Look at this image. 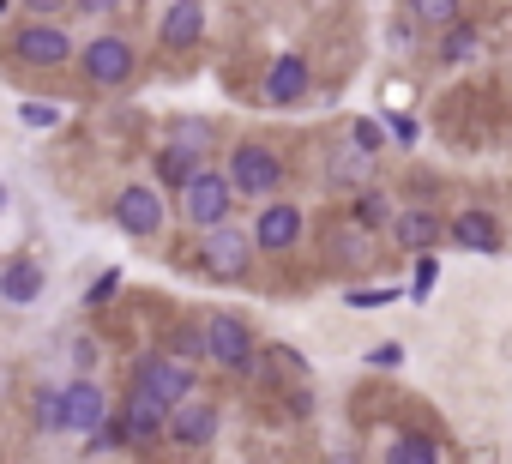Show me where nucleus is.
<instances>
[{
  "instance_id": "e433bc0d",
  "label": "nucleus",
  "mask_w": 512,
  "mask_h": 464,
  "mask_svg": "<svg viewBox=\"0 0 512 464\" xmlns=\"http://www.w3.org/2000/svg\"><path fill=\"white\" fill-rule=\"evenodd\" d=\"M73 0H25V13H37V19H55V13H67Z\"/></svg>"
},
{
  "instance_id": "473e14b6",
  "label": "nucleus",
  "mask_w": 512,
  "mask_h": 464,
  "mask_svg": "<svg viewBox=\"0 0 512 464\" xmlns=\"http://www.w3.org/2000/svg\"><path fill=\"white\" fill-rule=\"evenodd\" d=\"M386 133H392L398 145H416V139H422V127H416V115H386Z\"/></svg>"
},
{
  "instance_id": "4468645a",
  "label": "nucleus",
  "mask_w": 512,
  "mask_h": 464,
  "mask_svg": "<svg viewBox=\"0 0 512 464\" xmlns=\"http://www.w3.org/2000/svg\"><path fill=\"white\" fill-rule=\"evenodd\" d=\"M392 236H398V248H404V254H434V248H440V236H446V223H440L428 205H410V211H398V217H392Z\"/></svg>"
},
{
  "instance_id": "ddd939ff",
  "label": "nucleus",
  "mask_w": 512,
  "mask_h": 464,
  "mask_svg": "<svg viewBox=\"0 0 512 464\" xmlns=\"http://www.w3.org/2000/svg\"><path fill=\"white\" fill-rule=\"evenodd\" d=\"M205 37V0H169L157 19V43L163 49H193Z\"/></svg>"
},
{
  "instance_id": "a878e982",
  "label": "nucleus",
  "mask_w": 512,
  "mask_h": 464,
  "mask_svg": "<svg viewBox=\"0 0 512 464\" xmlns=\"http://www.w3.org/2000/svg\"><path fill=\"white\" fill-rule=\"evenodd\" d=\"M410 19H422V25H458V0H410Z\"/></svg>"
},
{
  "instance_id": "f257e3e1",
  "label": "nucleus",
  "mask_w": 512,
  "mask_h": 464,
  "mask_svg": "<svg viewBox=\"0 0 512 464\" xmlns=\"http://www.w3.org/2000/svg\"><path fill=\"white\" fill-rule=\"evenodd\" d=\"M235 181H229V169H199L187 187H181V217L193 223V229H217V223H229V211H235Z\"/></svg>"
},
{
  "instance_id": "2eb2a0df",
  "label": "nucleus",
  "mask_w": 512,
  "mask_h": 464,
  "mask_svg": "<svg viewBox=\"0 0 512 464\" xmlns=\"http://www.w3.org/2000/svg\"><path fill=\"white\" fill-rule=\"evenodd\" d=\"M43 290H49V272H43V260H7V266H0V302L31 308Z\"/></svg>"
},
{
  "instance_id": "20e7f679",
  "label": "nucleus",
  "mask_w": 512,
  "mask_h": 464,
  "mask_svg": "<svg viewBox=\"0 0 512 464\" xmlns=\"http://www.w3.org/2000/svg\"><path fill=\"white\" fill-rule=\"evenodd\" d=\"M133 386H145L151 398H163V404L175 410V404H187V398L199 392V374H193V362H187V356H175V350H157V356H139V368H133Z\"/></svg>"
},
{
  "instance_id": "9b49d317",
  "label": "nucleus",
  "mask_w": 512,
  "mask_h": 464,
  "mask_svg": "<svg viewBox=\"0 0 512 464\" xmlns=\"http://www.w3.org/2000/svg\"><path fill=\"white\" fill-rule=\"evenodd\" d=\"M308 91H314V67H308V55H278L272 67H266V103L272 109H296V103H308Z\"/></svg>"
},
{
  "instance_id": "7ed1b4c3",
  "label": "nucleus",
  "mask_w": 512,
  "mask_h": 464,
  "mask_svg": "<svg viewBox=\"0 0 512 464\" xmlns=\"http://www.w3.org/2000/svg\"><path fill=\"white\" fill-rule=\"evenodd\" d=\"M253 254H260V242H253L247 229H235V223H217V229H205L199 266H205L217 284H241V278L253 272Z\"/></svg>"
},
{
  "instance_id": "b1692460",
  "label": "nucleus",
  "mask_w": 512,
  "mask_h": 464,
  "mask_svg": "<svg viewBox=\"0 0 512 464\" xmlns=\"http://www.w3.org/2000/svg\"><path fill=\"white\" fill-rule=\"evenodd\" d=\"M386 464H440V452H434V440H422V434H398V440L386 446Z\"/></svg>"
},
{
  "instance_id": "4c0bfd02",
  "label": "nucleus",
  "mask_w": 512,
  "mask_h": 464,
  "mask_svg": "<svg viewBox=\"0 0 512 464\" xmlns=\"http://www.w3.org/2000/svg\"><path fill=\"white\" fill-rule=\"evenodd\" d=\"M0 205H7V187H0Z\"/></svg>"
},
{
  "instance_id": "423d86ee",
  "label": "nucleus",
  "mask_w": 512,
  "mask_h": 464,
  "mask_svg": "<svg viewBox=\"0 0 512 464\" xmlns=\"http://www.w3.org/2000/svg\"><path fill=\"white\" fill-rule=\"evenodd\" d=\"M79 67H85V79H91L97 91H121V85L133 79V67H139V49H133L127 37H91V43L79 49Z\"/></svg>"
},
{
  "instance_id": "f8f14e48",
  "label": "nucleus",
  "mask_w": 512,
  "mask_h": 464,
  "mask_svg": "<svg viewBox=\"0 0 512 464\" xmlns=\"http://www.w3.org/2000/svg\"><path fill=\"white\" fill-rule=\"evenodd\" d=\"M446 236H452L464 254H500V248H506L500 217H494V211H482V205H464V211L446 223Z\"/></svg>"
},
{
  "instance_id": "412c9836",
  "label": "nucleus",
  "mask_w": 512,
  "mask_h": 464,
  "mask_svg": "<svg viewBox=\"0 0 512 464\" xmlns=\"http://www.w3.org/2000/svg\"><path fill=\"white\" fill-rule=\"evenodd\" d=\"M332 266H368V254H374V229H362V223H344V229H332Z\"/></svg>"
},
{
  "instance_id": "5701e85b",
  "label": "nucleus",
  "mask_w": 512,
  "mask_h": 464,
  "mask_svg": "<svg viewBox=\"0 0 512 464\" xmlns=\"http://www.w3.org/2000/svg\"><path fill=\"white\" fill-rule=\"evenodd\" d=\"M169 145H181V151H193L199 163H205V151H217V133H211V121H169Z\"/></svg>"
},
{
  "instance_id": "9d476101",
  "label": "nucleus",
  "mask_w": 512,
  "mask_h": 464,
  "mask_svg": "<svg viewBox=\"0 0 512 464\" xmlns=\"http://www.w3.org/2000/svg\"><path fill=\"white\" fill-rule=\"evenodd\" d=\"M115 229H121V236H157V229H163V193L145 187V181L121 187V199H115Z\"/></svg>"
},
{
  "instance_id": "7c9ffc66",
  "label": "nucleus",
  "mask_w": 512,
  "mask_h": 464,
  "mask_svg": "<svg viewBox=\"0 0 512 464\" xmlns=\"http://www.w3.org/2000/svg\"><path fill=\"white\" fill-rule=\"evenodd\" d=\"M115 290H121V266H109V272H97V284L85 290V302H91V308H103V302H109Z\"/></svg>"
},
{
  "instance_id": "c85d7f7f",
  "label": "nucleus",
  "mask_w": 512,
  "mask_h": 464,
  "mask_svg": "<svg viewBox=\"0 0 512 464\" xmlns=\"http://www.w3.org/2000/svg\"><path fill=\"white\" fill-rule=\"evenodd\" d=\"M37 422H43L49 434H61V386H43V392H37Z\"/></svg>"
},
{
  "instance_id": "a211bd4d",
  "label": "nucleus",
  "mask_w": 512,
  "mask_h": 464,
  "mask_svg": "<svg viewBox=\"0 0 512 464\" xmlns=\"http://www.w3.org/2000/svg\"><path fill=\"white\" fill-rule=\"evenodd\" d=\"M482 55H488V37H482L470 19H458V25L440 31V61H446V67H470V61H482Z\"/></svg>"
},
{
  "instance_id": "dca6fc26",
  "label": "nucleus",
  "mask_w": 512,
  "mask_h": 464,
  "mask_svg": "<svg viewBox=\"0 0 512 464\" xmlns=\"http://www.w3.org/2000/svg\"><path fill=\"white\" fill-rule=\"evenodd\" d=\"M121 416H127V428H133V440H157V434H169V404L151 398L145 386H127Z\"/></svg>"
},
{
  "instance_id": "c9c22d12",
  "label": "nucleus",
  "mask_w": 512,
  "mask_h": 464,
  "mask_svg": "<svg viewBox=\"0 0 512 464\" xmlns=\"http://www.w3.org/2000/svg\"><path fill=\"white\" fill-rule=\"evenodd\" d=\"M368 362H374V368H398V362H404V350H398V344H374V350H368Z\"/></svg>"
},
{
  "instance_id": "f03ea898",
  "label": "nucleus",
  "mask_w": 512,
  "mask_h": 464,
  "mask_svg": "<svg viewBox=\"0 0 512 464\" xmlns=\"http://www.w3.org/2000/svg\"><path fill=\"white\" fill-rule=\"evenodd\" d=\"M229 181H235V193L241 199H278V187H284V157L272 151V145H235L229 151Z\"/></svg>"
},
{
  "instance_id": "393cba45",
  "label": "nucleus",
  "mask_w": 512,
  "mask_h": 464,
  "mask_svg": "<svg viewBox=\"0 0 512 464\" xmlns=\"http://www.w3.org/2000/svg\"><path fill=\"white\" fill-rule=\"evenodd\" d=\"M127 440H133L127 416H103V422L91 428V452H115V446H127Z\"/></svg>"
},
{
  "instance_id": "0eeeda50",
  "label": "nucleus",
  "mask_w": 512,
  "mask_h": 464,
  "mask_svg": "<svg viewBox=\"0 0 512 464\" xmlns=\"http://www.w3.org/2000/svg\"><path fill=\"white\" fill-rule=\"evenodd\" d=\"M13 55L25 61V67H67L79 49H73V37L61 31V25H49V19H31V25H19L13 31Z\"/></svg>"
},
{
  "instance_id": "bb28decb",
  "label": "nucleus",
  "mask_w": 512,
  "mask_h": 464,
  "mask_svg": "<svg viewBox=\"0 0 512 464\" xmlns=\"http://www.w3.org/2000/svg\"><path fill=\"white\" fill-rule=\"evenodd\" d=\"M398 296H404V290H392V284H368V290L356 284V290H350L344 302H350V308H392Z\"/></svg>"
},
{
  "instance_id": "6ab92c4d",
  "label": "nucleus",
  "mask_w": 512,
  "mask_h": 464,
  "mask_svg": "<svg viewBox=\"0 0 512 464\" xmlns=\"http://www.w3.org/2000/svg\"><path fill=\"white\" fill-rule=\"evenodd\" d=\"M151 169H157V187H163V193H181L205 163H199L193 151H181V145H169V139H163V151L151 157Z\"/></svg>"
},
{
  "instance_id": "c756f323",
  "label": "nucleus",
  "mask_w": 512,
  "mask_h": 464,
  "mask_svg": "<svg viewBox=\"0 0 512 464\" xmlns=\"http://www.w3.org/2000/svg\"><path fill=\"white\" fill-rule=\"evenodd\" d=\"M350 139H356L362 151H374V157H380V145H386V121H356V127H350Z\"/></svg>"
},
{
  "instance_id": "2f4dec72",
  "label": "nucleus",
  "mask_w": 512,
  "mask_h": 464,
  "mask_svg": "<svg viewBox=\"0 0 512 464\" xmlns=\"http://www.w3.org/2000/svg\"><path fill=\"white\" fill-rule=\"evenodd\" d=\"M19 121H25V127H55V121H61V109H55V103H25V109H19Z\"/></svg>"
},
{
  "instance_id": "72a5a7b5",
  "label": "nucleus",
  "mask_w": 512,
  "mask_h": 464,
  "mask_svg": "<svg viewBox=\"0 0 512 464\" xmlns=\"http://www.w3.org/2000/svg\"><path fill=\"white\" fill-rule=\"evenodd\" d=\"M434 278H440V266H434V254H416V290H410V296L422 302V296L434 290Z\"/></svg>"
},
{
  "instance_id": "f704fd0d",
  "label": "nucleus",
  "mask_w": 512,
  "mask_h": 464,
  "mask_svg": "<svg viewBox=\"0 0 512 464\" xmlns=\"http://www.w3.org/2000/svg\"><path fill=\"white\" fill-rule=\"evenodd\" d=\"M121 7H127V0H73V13H85V19H109Z\"/></svg>"
},
{
  "instance_id": "6e6552de",
  "label": "nucleus",
  "mask_w": 512,
  "mask_h": 464,
  "mask_svg": "<svg viewBox=\"0 0 512 464\" xmlns=\"http://www.w3.org/2000/svg\"><path fill=\"white\" fill-rule=\"evenodd\" d=\"M103 416H109V392L91 374H79V380L61 386V434H91Z\"/></svg>"
},
{
  "instance_id": "1a4fd4ad",
  "label": "nucleus",
  "mask_w": 512,
  "mask_h": 464,
  "mask_svg": "<svg viewBox=\"0 0 512 464\" xmlns=\"http://www.w3.org/2000/svg\"><path fill=\"white\" fill-rule=\"evenodd\" d=\"M253 242H260L266 254H290L302 242V205L290 199H266L260 217H253Z\"/></svg>"
},
{
  "instance_id": "39448f33",
  "label": "nucleus",
  "mask_w": 512,
  "mask_h": 464,
  "mask_svg": "<svg viewBox=\"0 0 512 464\" xmlns=\"http://www.w3.org/2000/svg\"><path fill=\"white\" fill-rule=\"evenodd\" d=\"M199 326H205V362H217V368H229V374L253 368V356H260V344H253L247 320H235V314H205Z\"/></svg>"
},
{
  "instance_id": "aec40b11",
  "label": "nucleus",
  "mask_w": 512,
  "mask_h": 464,
  "mask_svg": "<svg viewBox=\"0 0 512 464\" xmlns=\"http://www.w3.org/2000/svg\"><path fill=\"white\" fill-rule=\"evenodd\" d=\"M368 175H374V151H362L356 139L332 151V187H344V193H356V187H368Z\"/></svg>"
},
{
  "instance_id": "cd10ccee",
  "label": "nucleus",
  "mask_w": 512,
  "mask_h": 464,
  "mask_svg": "<svg viewBox=\"0 0 512 464\" xmlns=\"http://www.w3.org/2000/svg\"><path fill=\"white\" fill-rule=\"evenodd\" d=\"M169 350H175V356H187V362H199V356H205V326H175Z\"/></svg>"
},
{
  "instance_id": "4be33fe9",
  "label": "nucleus",
  "mask_w": 512,
  "mask_h": 464,
  "mask_svg": "<svg viewBox=\"0 0 512 464\" xmlns=\"http://www.w3.org/2000/svg\"><path fill=\"white\" fill-rule=\"evenodd\" d=\"M386 217H392V199H386V193H380L374 181L350 193V223H362V229H380Z\"/></svg>"
},
{
  "instance_id": "f3484780",
  "label": "nucleus",
  "mask_w": 512,
  "mask_h": 464,
  "mask_svg": "<svg viewBox=\"0 0 512 464\" xmlns=\"http://www.w3.org/2000/svg\"><path fill=\"white\" fill-rule=\"evenodd\" d=\"M169 440H181V446H211V440H217V404H199V398L175 404V410H169Z\"/></svg>"
}]
</instances>
